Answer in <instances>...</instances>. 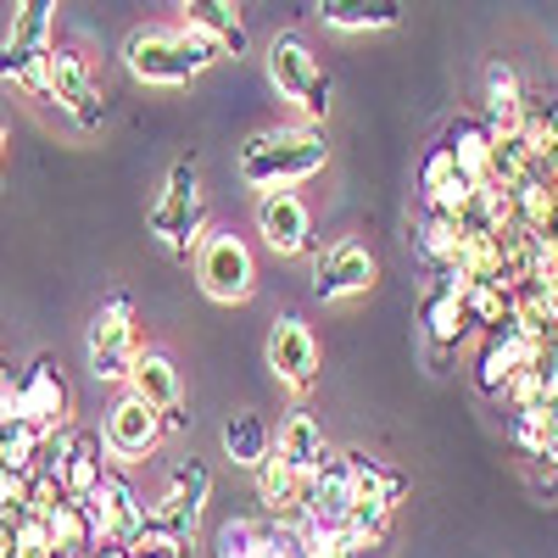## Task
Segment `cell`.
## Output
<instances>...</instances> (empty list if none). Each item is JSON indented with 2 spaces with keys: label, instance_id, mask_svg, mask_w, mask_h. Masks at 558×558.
<instances>
[{
  "label": "cell",
  "instance_id": "obj_1",
  "mask_svg": "<svg viewBox=\"0 0 558 558\" xmlns=\"http://www.w3.org/2000/svg\"><path fill=\"white\" fill-rule=\"evenodd\" d=\"M330 162V140L318 123H286V129H263L241 146V179L257 191H291V184L313 179Z\"/></svg>",
  "mask_w": 558,
  "mask_h": 558
},
{
  "label": "cell",
  "instance_id": "obj_2",
  "mask_svg": "<svg viewBox=\"0 0 558 558\" xmlns=\"http://www.w3.org/2000/svg\"><path fill=\"white\" fill-rule=\"evenodd\" d=\"M223 57V45L202 28H134L123 39V68L140 84H191Z\"/></svg>",
  "mask_w": 558,
  "mask_h": 558
},
{
  "label": "cell",
  "instance_id": "obj_3",
  "mask_svg": "<svg viewBox=\"0 0 558 558\" xmlns=\"http://www.w3.org/2000/svg\"><path fill=\"white\" fill-rule=\"evenodd\" d=\"M268 84L279 89V101H291L307 123L330 118V96H336V78L330 68L318 62V51L296 34H279L268 45Z\"/></svg>",
  "mask_w": 558,
  "mask_h": 558
},
{
  "label": "cell",
  "instance_id": "obj_4",
  "mask_svg": "<svg viewBox=\"0 0 558 558\" xmlns=\"http://www.w3.org/2000/svg\"><path fill=\"white\" fill-rule=\"evenodd\" d=\"M151 235L179 263L196 257V246H202V168H196V157H179L168 168V191L151 207Z\"/></svg>",
  "mask_w": 558,
  "mask_h": 558
},
{
  "label": "cell",
  "instance_id": "obj_5",
  "mask_svg": "<svg viewBox=\"0 0 558 558\" xmlns=\"http://www.w3.org/2000/svg\"><path fill=\"white\" fill-rule=\"evenodd\" d=\"M191 268H196V286H202L207 302L235 307V302H246V296L257 291L252 246L235 235V229H207L202 246H196V257H191Z\"/></svg>",
  "mask_w": 558,
  "mask_h": 558
},
{
  "label": "cell",
  "instance_id": "obj_6",
  "mask_svg": "<svg viewBox=\"0 0 558 558\" xmlns=\"http://www.w3.org/2000/svg\"><path fill=\"white\" fill-rule=\"evenodd\" d=\"M84 352H89V375L96 380H129V368L140 357V330H134V296L129 291H112L96 318H89V336H84Z\"/></svg>",
  "mask_w": 558,
  "mask_h": 558
},
{
  "label": "cell",
  "instance_id": "obj_7",
  "mask_svg": "<svg viewBox=\"0 0 558 558\" xmlns=\"http://www.w3.org/2000/svg\"><path fill=\"white\" fill-rule=\"evenodd\" d=\"M463 291H470V274H463L458 263L436 268V286L425 296V352L436 363V375L452 363L463 330H470V313H463Z\"/></svg>",
  "mask_w": 558,
  "mask_h": 558
},
{
  "label": "cell",
  "instance_id": "obj_8",
  "mask_svg": "<svg viewBox=\"0 0 558 558\" xmlns=\"http://www.w3.org/2000/svg\"><path fill=\"white\" fill-rule=\"evenodd\" d=\"M207 492H213V475H207V463L202 458H184L173 463V475H168V492L151 502V514L157 525L191 553L196 547V531H202V508H207Z\"/></svg>",
  "mask_w": 558,
  "mask_h": 558
},
{
  "label": "cell",
  "instance_id": "obj_9",
  "mask_svg": "<svg viewBox=\"0 0 558 558\" xmlns=\"http://www.w3.org/2000/svg\"><path fill=\"white\" fill-rule=\"evenodd\" d=\"M380 279V263L363 241H336L330 252H318L313 263V296L318 302H352V296H368Z\"/></svg>",
  "mask_w": 558,
  "mask_h": 558
},
{
  "label": "cell",
  "instance_id": "obj_10",
  "mask_svg": "<svg viewBox=\"0 0 558 558\" xmlns=\"http://www.w3.org/2000/svg\"><path fill=\"white\" fill-rule=\"evenodd\" d=\"M263 357H268V375L286 386V391H307V386L318 380V336L307 330L296 313H286V318L268 324Z\"/></svg>",
  "mask_w": 558,
  "mask_h": 558
},
{
  "label": "cell",
  "instance_id": "obj_11",
  "mask_svg": "<svg viewBox=\"0 0 558 558\" xmlns=\"http://www.w3.org/2000/svg\"><path fill=\"white\" fill-rule=\"evenodd\" d=\"M45 73H51V101L78 123V129H101L107 118V101H101V89L96 78H89L84 57L62 51V45H45Z\"/></svg>",
  "mask_w": 558,
  "mask_h": 558
},
{
  "label": "cell",
  "instance_id": "obj_12",
  "mask_svg": "<svg viewBox=\"0 0 558 558\" xmlns=\"http://www.w3.org/2000/svg\"><path fill=\"white\" fill-rule=\"evenodd\" d=\"M542 347L547 341H531L525 330H514V324H497V330L486 336V347H481V363H475V391L492 397V402H502L508 397V380H514L520 368H531L542 357Z\"/></svg>",
  "mask_w": 558,
  "mask_h": 558
},
{
  "label": "cell",
  "instance_id": "obj_13",
  "mask_svg": "<svg viewBox=\"0 0 558 558\" xmlns=\"http://www.w3.org/2000/svg\"><path fill=\"white\" fill-rule=\"evenodd\" d=\"M162 436H168V430H162V413H157L151 402H140L134 391H123V397L107 408L101 441H107V452H112V458L140 463L146 452H157V441H162Z\"/></svg>",
  "mask_w": 558,
  "mask_h": 558
},
{
  "label": "cell",
  "instance_id": "obj_14",
  "mask_svg": "<svg viewBox=\"0 0 558 558\" xmlns=\"http://www.w3.org/2000/svg\"><path fill=\"white\" fill-rule=\"evenodd\" d=\"M257 235L274 257H302L313 252V213L296 191H263L257 202Z\"/></svg>",
  "mask_w": 558,
  "mask_h": 558
},
{
  "label": "cell",
  "instance_id": "obj_15",
  "mask_svg": "<svg viewBox=\"0 0 558 558\" xmlns=\"http://www.w3.org/2000/svg\"><path fill=\"white\" fill-rule=\"evenodd\" d=\"M17 418L34 425V430H45V436L68 418V380H62L57 357H34L17 375Z\"/></svg>",
  "mask_w": 558,
  "mask_h": 558
},
{
  "label": "cell",
  "instance_id": "obj_16",
  "mask_svg": "<svg viewBox=\"0 0 558 558\" xmlns=\"http://www.w3.org/2000/svg\"><path fill=\"white\" fill-rule=\"evenodd\" d=\"M89 502V514H96V536L101 542H129L140 531V520H146V502H140V492L107 470V481L84 497Z\"/></svg>",
  "mask_w": 558,
  "mask_h": 558
},
{
  "label": "cell",
  "instance_id": "obj_17",
  "mask_svg": "<svg viewBox=\"0 0 558 558\" xmlns=\"http://www.w3.org/2000/svg\"><path fill=\"white\" fill-rule=\"evenodd\" d=\"M352 497H357V486H352V470H347V452H330L302 486V514L336 525V520H347Z\"/></svg>",
  "mask_w": 558,
  "mask_h": 558
},
{
  "label": "cell",
  "instance_id": "obj_18",
  "mask_svg": "<svg viewBox=\"0 0 558 558\" xmlns=\"http://www.w3.org/2000/svg\"><path fill=\"white\" fill-rule=\"evenodd\" d=\"M274 452L286 458L291 470L307 481V475H313V470H318V463L330 458L336 447L324 441V425H318V418H313L307 408H291L286 418H279V430H274Z\"/></svg>",
  "mask_w": 558,
  "mask_h": 558
},
{
  "label": "cell",
  "instance_id": "obj_19",
  "mask_svg": "<svg viewBox=\"0 0 558 558\" xmlns=\"http://www.w3.org/2000/svg\"><path fill=\"white\" fill-rule=\"evenodd\" d=\"M418 191H425V207L463 213V207H470V196L481 191V184L452 162V151H447V146H436V151L425 157V168H418Z\"/></svg>",
  "mask_w": 558,
  "mask_h": 558
},
{
  "label": "cell",
  "instance_id": "obj_20",
  "mask_svg": "<svg viewBox=\"0 0 558 558\" xmlns=\"http://www.w3.org/2000/svg\"><path fill=\"white\" fill-rule=\"evenodd\" d=\"M252 475H257V497H263V508H268L279 525H302V520H307V514H302V486H307V481H302L279 452H268Z\"/></svg>",
  "mask_w": 558,
  "mask_h": 558
},
{
  "label": "cell",
  "instance_id": "obj_21",
  "mask_svg": "<svg viewBox=\"0 0 558 558\" xmlns=\"http://www.w3.org/2000/svg\"><path fill=\"white\" fill-rule=\"evenodd\" d=\"M481 89H486V129L492 134H514L520 118H525V84H520V73L497 57V62H486Z\"/></svg>",
  "mask_w": 558,
  "mask_h": 558
},
{
  "label": "cell",
  "instance_id": "obj_22",
  "mask_svg": "<svg viewBox=\"0 0 558 558\" xmlns=\"http://www.w3.org/2000/svg\"><path fill=\"white\" fill-rule=\"evenodd\" d=\"M129 391H134L140 402H151L157 413L184 408V386H179V368H173L168 352H146V347H140V357H134V368H129Z\"/></svg>",
  "mask_w": 558,
  "mask_h": 558
},
{
  "label": "cell",
  "instance_id": "obj_23",
  "mask_svg": "<svg viewBox=\"0 0 558 558\" xmlns=\"http://www.w3.org/2000/svg\"><path fill=\"white\" fill-rule=\"evenodd\" d=\"M492 129H486V118H452L447 123V134H441V146L452 151V162L470 173L475 184H492L497 173H492Z\"/></svg>",
  "mask_w": 558,
  "mask_h": 558
},
{
  "label": "cell",
  "instance_id": "obj_24",
  "mask_svg": "<svg viewBox=\"0 0 558 558\" xmlns=\"http://www.w3.org/2000/svg\"><path fill=\"white\" fill-rule=\"evenodd\" d=\"M184 28H202L207 39H218L223 57L246 51V23L235 12V0H184Z\"/></svg>",
  "mask_w": 558,
  "mask_h": 558
},
{
  "label": "cell",
  "instance_id": "obj_25",
  "mask_svg": "<svg viewBox=\"0 0 558 558\" xmlns=\"http://www.w3.org/2000/svg\"><path fill=\"white\" fill-rule=\"evenodd\" d=\"M318 17L341 34H368V28H397L402 0H318Z\"/></svg>",
  "mask_w": 558,
  "mask_h": 558
},
{
  "label": "cell",
  "instance_id": "obj_26",
  "mask_svg": "<svg viewBox=\"0 0 558 558\" xmlns=\"http://www.w3.org/2000/svg\"><path fill=\"white\" fill-rule=\"evenodd\" d=\"M274 452V430L263 425V418L257 413H229L223 418V458L229 463H235V470H257V463Z\"/></svg>",
  "mask_w": 558,
  "mask_h": 558
},
{
  "label": "cell",
  "instance_id": "obj_27",
  "mask_svg": "<svg viewBox=\"0 0 558 558\" xmlns=\"http://www.w3.org/2000/svg\"><path fill=\"white\" fill-rule=\"evenodd\" d=\"M45 525H51L57 553H73V558H84L89 547L101 542V536H96V514H89V502H73V497H62L51 514H45Z\"/></svg>",
  "mask_w": 558,
  "mask_h": 558
},
{
  "label": "cell",
  "instance_id": "obj_28",
  "mask_svg": "<svg viewBox=\"0 0 558 558\" xmlns=\"http://www.w3.org/2000/svg\"><path fill=\"white\" fill-rule=\"evenodd\" d=\"M418 252H425V263L430 268H447V263H458V246H463V223H458V213H441V207H425L418 213Z\"/></svg>",
  "mask_w": 558,
  "mask_h": 558
},
{
  "label": "cell",
  "instance_id": "obj_29",
  "mask_svg": "<svg viewBox=\"0 0 558 558\" xmlns=\"http://www.w3.org/2000/svg\"><path fill=\"white\" fill-rule=\"evenodd\" d=\"M0 78L17 84L23 96H34V101H51V73H45V51H23V45L0 39Z\"/></svg>",
  "mask_w": 558,
  "mask_h": 558
},
{
  "label": "cell",
  "instance_id": "obj_30",
  "mask_svg": "<svg viewBox=\"0 0 558 558\" xmlns=\"http://www.w3.org/2000/svg\"><path fill=\"white\" fill-rule=\"evenodd\" d=\"M347 470H352V486H357V497H375V502H402V492H408V475L402 470H386L380 458H368V452H347Z\"/></svg>",
  "mask_w": 558,
  "mask_h": 558
},
{
  "label": "cell",
  "instance_id": "obj_31",
  "mask_svg": "<svg viewBox=\"0 0 558 558\" xmlns=\"http://www.w3.org/2000/svg\"><path fill=\"white\" fill-rule=\"evenodd\" d=\"M391 514L397 508L391 502H375V497H352V508H347V536L363 547V553H375V547H386L391 542Z\"/></svg>",
  "mask_w": 558,
  "mask_h": 558
},
{
  "label": "cell",
  "instance_id": "obj_32",
  "mask_svg": "<svg viewBox=\"0 0 558 558\" xmlns=\"http://www.w3.org/2000/svg\"><path fill=\"white\" fill-rule=\"evenodd\" d=\"M296 536H302V558H368L352 536H347V525L336 520V525H324V520H302L296 525Z\"/></svg>",
  "mask_w": 558,
  "mask_h": 558
},
{
  "label": "cell",
  "instance_id": "obj_33",
  "mask_svg": "<svg viewBox=\"0 0 558 558\" xmlns=\"http://www.w3.org/2000/svg\"><path fill=\"white\" fill-rule=\"evenodd\" d=\"M51 23H57V0H17V17H12V45L23 51H45L51 45Z\"/></svg>",
  "mask_w": 558,
  "mask_h": 558
},
{
  "label": "cell",
  "instance_id": "obj_34",
  "mask_svg": "<svg viewBox=\"0 0 558 558\" xmlns=\"http://www.w3.org/2000/svg\"><path fill=\"white\" fill-rule=\"evenodd\" d=\"M257 547H263V525L252 520H223L213 536V558H257Z\"/></svg>",
  "mask_w": 558,
  "mask_h": 558
},
{
  "label": "cell",
  "instance_id": "obj_35",
  "mask_svg": "<svg viewBox=\"0 0 558 558\" xmlns=\"http://www.w3.org/2000/svg\"><path fill=\"white\" fill-rule=\"evenodd\" d=\"M257 558H302V536H296V525H268Z\"/></svg>",
  "mask_w": 558,
  "mask_h": 558
},
{
  "label": "cell",
  "instance_id": "obj_36",
  "mask_svg": "<svg viewBox=\"0 0 558 558\" xmlns=\"http://www.w3.org/2000/svg\"><path fill=\"white\" fill-rule=\"evenodd\" d=\"M84 558H134V553H129L123 542H96V547H89Z\"/></svg>",
  "mask_w": 558,
  "mask_h": 558
},
{
  "label": "cell",
  "instance_id": "obj_37",
  "mask_svg": "<svg viewBox=\"0 0 558 558\" xmlns=\"http://www.w3.org/2000/svg\"><path fill=\"white\" fill-rule=\"evenodd\" d=\"M0 157H7V118H0ZM0 191H7V179H0Z\"/></svg>",
  "mask_w": 558,
  "mask_h": 558
},
{
  "label": "cell",
  "instance_id": "obj_38",
  "mask_svg": "<svg viewBox=\"0 0 558 558\" xmlns=\"http://www.w3.org/2000/svg\"><path fill=\"white\" fill-rule=\"evenodd\" d=\"M0 380H7V363H0Z\"/></svg>",
  "mask_w": 558,
  "mask_h": 558
}]
</instances>
